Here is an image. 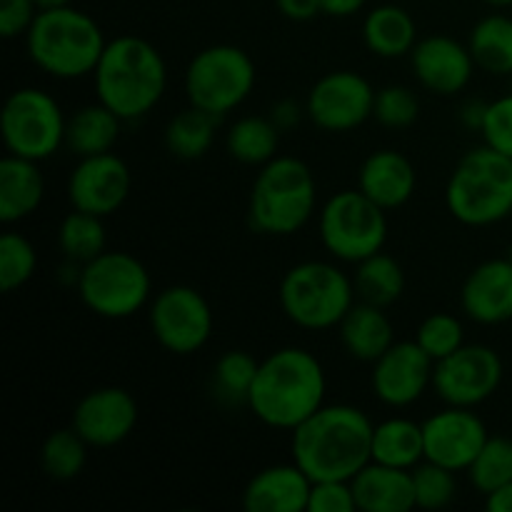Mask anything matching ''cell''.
Listing matches in <instances>:
<instances>
[{
    "label": "cell",
    "mask_w": 512,
    "mask_h": 512,
    "mask_svg": "<svg viewBox=\"0 0 512 512\" xmlns=\"http://www.w3.org/2000/svg\"><path fill=\"white\" fill-rule=\"evenodd\" d=\"M338 335L350 358L370 365L395 343V330L385 308L363 300H355L353 308L345 313L338 325Z\"/></svg>",
    "instance_id": "obj_25"
},
{
    "label": "cell",
    "mask_w": 512,
    "mask_h": 512,
    "mask_svg": "<svg viewBox=\"0 0 512 512\" xmlns=\"http://www.w3.org/2000/svg\"><path fill=\"white\" fill-rule=\"evenodd\" d=\"M275 8L283 18L293 20V23H310L323 13L320 0H275Z\"/></svg>",
    "instance_id": "obj_44"
},
{
    "label": "cell",
    "mask_w": 512,
    "mask_h": 512,
    "mask_svg": "<svg viewBox=\"0 0 512 512\" xmlns=\"http://www.w3.org/2000/svg\"><path fill=\"white\" fill-rule=\"evenodd\" d=\"M260 363L248 350H228L213 365V393L225 405H248Z\"/></svg>",
    "instance_id": "obj_35"
},
{
    "label": "cell",
    "mask_w": 512,
    "mask_h": 512,
    "mask_svg": "<svg viewBox=\"0 0 512 512\" xmlns=\"http://www.w3.org/2000/svg\"><path fill=\"white\" fill-rule=\"evenodd\" d=\"M455 470L445 465L423 460L413 468V488H415V508L423 510H443L458 498V478Z\"/></svg>",
    "instance_id": "obj_37"
},
{
    "label": "cell",
    "mask_w": 512,
    "mask_h": 512,
    "mask_svg": "<svg viewBox=\"0 0 512 512\" xmlns=\"http://www.w3.org/2000/svg\"><path fill=\"white\" fill-rule=\"evenodd\" d=\"M278 300L290 323L303 330L338 328L355 305V285L335 263L303 260L283 275Z\"/></svg>",
    "instance_id": "obj_7"
},
{
    "label": "cell",
    "mask_w": 512,
    "mask_h": 512,
    "mask_svg": "<svg viewBox=\"0 0 512 512\" xmlns=\"http://www.w3.org/2000/svg\"><path fill=\"white\" fill-rule=\"evenodd\" d=\"M303 115H308V113H305V105L300 108V105L295 103V100H290V98L280 100V103H275L273 110H270V118H273V123L278 125L283 133H285V130H293L295 125L303 120Z\"/></svg>",
    "instance_id": "obj_45"
},
{
    "label": "cell",
    "mask_w": 512,
    "mask_h": 512,
    "mask_svg": "<svg viewBox=\"0 0 512 512\" xmlns=\"http://www.w3.org/2000/svg\"><path fill=\"white\" fill-rule=\"evenodd\" d=\"M95 95L118 118L138 120L163 100L168 65L153 43L138 35L108 40L93 70Z\"/></svg>",
    "instance_id": "obj_3"
},
{
    "label": "cell",
    "mask_w": 512,
    "mask_h": 512,
    "mask_svg": "<svg viewBox=\"0 0 512 512\" xmlns=\"http://www.w3.org/2000/svg\"><path fill=\"white\" fill-rule=\"evenodd\" d=\"M418 25L413 15L398 3H383L368 10L363 20V43L373 55L385 60L413 53L418 43Z\"/></svg>",
    "instance_id": "obj_26"
},
{
    "label": "cell",
    "mask_w": 512,
    "mask_h": 512,
    "mask_svg": "<svg viewBox=\"0 0 512 512\" xmlns=\"http://www.w3.org/2000/svg\"><path fill=\"white\" fill-rule=\"evenodd\" d=\"M45 178L38 163L18 155L0 160V220L5 225L30 218L43 205Z\"/></svg>",
    "instance_id": "obj_24"
},
{
    "label": "cell",
    "mask_w": 512,
    "mask_h": 512,
    "mask_svg": "<svg viewBox=\"0 0 512 512\" xmlns=\"http://www.w3.org/2000/svg\"><path fill=\"white\" fill-rule=\"evenodd\" d=\"M255 80L253 58L238 45L218 43L193 55L185 68V93L190 105L223 118L250 98Z\"/></svg>",
    "instance_id": "obj_9"
},
{
    "label": "cell",
    "mask_w": 512,
    "mask_h": 512,
    "mask_svg": "<svg viewBox=\"0 0 512 512\" xmlns=\"http://www.w3.org/2000/svg\"><path fill=\"white\" fill-rule=\"evenodd\" d=\"M375 88L355 70H330L308 90L305 113L325 133H348L373 118Z\"/></svg>",
    "instance_id": "obj_14"
},
{
    "label": "cell",
    "mask_w": 512,
    "mask_h": 512,
    "mask_svg": "<svg viewBox=\"0 0 512 512\" xmlns=\"http://www.w3.org/2000/svg\"><path fill=\"white\" fill-rule=\"evenodd\" d=\"M65 125L68 118L58 100L40 88L13 90L0 113L5 150L35 163H43L65 148Z\"/></svg>",
    "instance_id": "obj_11"
},
{
    "label": "cell",
    "mask_w": 512,
    "mask_h": 512,
    "mask_svg": "<svg viewBox=\"0 0 512 512\" xmlns=\"http://www.w3.org/2000/svg\"><path fill=\"white\" fill-rule=\"evenodd\" d=\"M320 5H323V15H330V18H353L368 5V0H320Z\"/></svg>",
    "instance_id": "obj_46"
},
{
    "label": "cell",
    "mask_w": 512,
    "mask_h": 512,
    "mask_svg": "<svg viewBox=\"0 0 512 512\" xmlns=\"http://www.w3.org/2000/svg\"><path fill=\"white\" fill-rule=\"evenodd\" d=\"M125 120L118 118L108 105L90 103L75 110L65 125V148L75 158L110 153L120 138V128Z\"/></svg>",
    "instance_id": "obj_27"
},
{
    "label": "cell",
    "mask_w": 512,
    "mask_h": 512,
    "mask_svg": "<svg viewBox=\"0 0 512 512\" xmlns=\"http://www.w3.org/2000/svg\"><path fill=\"white\" fill-rule=\"evenodd\" d=\"M485 505H488L490 512H512V483L485 495Z\"/></svg>",
    "instance_id": "obj_48"
},
{
    "label": "cell",
    "mask_w": 512,
    "mask_h": 512,
    "mask_svg": "<svg viewBox=\"0 0 512 512\" xmlns=\"http://www.w3.org/2000/svg\"><path fill=\"white\" fill-rule=\"evenodd\" d=\"M353 483L350 480H313L308 512H355Z\"/></svg>",
    "instance_id": "obj_42"
},
{
    "label": "cell",
    "mask_w": 512,
    "mask_h": 512,
    "mask_svg": "<svg viewBox=\"0 0 512 512\" xmlns=\"http://www.w3.org/2000/svg\"><path fill=\"white\" fill-rule=\"evenodd\" d=\"M318 208V183L305 160L275 155L255 175L248 200V220L263 235H295Z\"/></svg>",
    "instance_id": "obj_5"
},
{
    "label": "cell",
    "mask_w": 512,
    "mask_h": 512,
    "mask_svg": "<svg viewBox=\"0 0 512 512\" xmlns=\"http://www.w3.org/2000/svg\"><path fill=\"white\" fill-rule=\"evenodd\" d=\"M415 188H418V173L400 150H375L358 170V190H363L383 210L403 208L415 195Z\"/></svg>",
    "instance_id": "obj_22"
},
{
    "label": "cell",
    "mask_w": 512,
    "mask_h": 512,
    "mask_svg": "<svg viewBox=\"0 0 512 512\" xmlns=\"http://www.w3.org/2000/svg\"><path fill=\"white\" fill-rule=\"evenodd\" d=\"M435 360L413 340H395L370 370L373 395L388 408H408L433 388Z\"/></svg>",
    "instance_id": "obj_15"
},
{
    "label": "cell",
    "mask_w": 512,
    "mask_h": 512,
    "mask_svg": "<svg viewBox=\"0 0 512 512\" xmlns=\"http://www.w3.org/2000/svg\"><path fill=\"white\" fill-rule=\"evenodd\" d=\"M425 460L463 473L490 438L483 418L473 408L445 405L423 423Z\"/></svg>",
    "instance_id": "obj_17"
},
{
    "label": "cell",
    "mask_w": 512,
    "mask_h": 512,
    "mask_svg": "<svg viewBox=\"0 0 512 512\" xmlns=\"http://www.w3.org/2000/svg\"><path fill=\"white\" fill-rule=\"evenodd\" d=\"M358 510L363 512H410L415 510L413 470L393 468L370 460L353 480Z\"/></svg>",
    "instance_id": "obj_23"
},
{
    "label": "cell",
    "mask_w": 512,
    "mask_h": 512,
    "mask_svg": "<svg viewBox=\"0 0 512 512\" xmlns=\"http://www.w3.org/2000/svg\"><path fill=\"white\" fill-rule=\"evenodd\" d=\"M105 245H108V233H105V223L100 215L73 208V213L60 220L58 248L70 263H90V260H95L100 253L108 250Z\"/></svg>",
    "instance_id": "obj_33"
},
{
    "label": "cell",
    "mask_w": 512,
    "mask_h": 512,
    "mask_svg": "<svg viewBox=\"0 0 512 512\" xmlns=\"http://www.w3.org/2000/svg\"><path fill=\"white\" fill-rule=\"evenodd\" d=\"M410 68H413L415 80L428 93L453 98L468 88L478 65H475L468 43L438 33L425 35L415 43L413 53H410Z\"/></svg>",
    "instance_id": "obj_19"
},
{
    "label": "cell",
    "mask_w": 512,
    "mask_h": 512,
    "mask_svg": "<svg viewBox=\"0 0 512 512\" xmlns=\"http://www.w3.org/2000/svg\"><path fill=\"white\" fill-rule=\"evenodd\" d=\"M373 428L355 405H323L290 433V453L310 480H353L373 460Z\"/></svg>",
    "instance_id": "obj_1"
},
{
    "label": "cell",
    "mask_w": 512,
    "mask_h": 512,
    "mask_svg": "<svg viewBox=\"0 0 512 512\" xmlns=\"http://www.w3.org/2000/svg\"><path fill=\"white\" fill-rule=\"evenodd\" d=\"M75 288L90 313L105 320H125L150 303L153 278L133 253L105 250L80 268Z\"/></svg>",
    "instance_id": "obj_8"
},
{
    "label": "cell",
    "mask_w": 512,
    "mask_h": 512,
    "mask_svg": "<svg viewBox=\"0 0 512 512\" xmlns=\"http://www.w3.org/2000/svg\"><path fill=\"white\" fill-rule=\"evenodd\" d=\"M485 110H488V103H480V100H468V103L463 105V110H460V120H463V125H468V128L480 130L483 128Z\"/></svg>",
    "instance_id": "obj_47"
},
{
    "label": "cell",
    "mask_w": 512,
    "mask_h": 512,
    "mask_svg": "<svg viewBox=\"0 0 512 512\" xmlns=\"http://www.w3.org/2000/svg\"><path fill=\"white\" fill-rule=\"evenodd\" d=\"M73 0H35V5H38V10H53V8H65V5H70Z\"/></svg>",
    "instance_id": "obj_49"
},
{
    "label": "cell",
    "mask_w": 512,
    "mask_h": 512,
    "mask_svg": "<svg viewBox=\"0 0 512 512\" xmlns=\"http://www.w3.org/2000/svg\"><path fill=\"white\" fill-rule=\"evenodd\" d=\"M488 5H493V8H510L512 0H485Z\"/></svg>",
    "instance_id": "obj_50"
},
{
    "label": "cell",
    "mask_w": 512,
    "mask_h": 512,
    "mask_svg": "<svg viewBox=\"0 0 512 512\" xmlns=\"http://www.w3.org/2000/svg\"><path fill=\"white\" fill-rule=\"evenodd\" d=\"M353 285L358 300L378 305V308H390L405 293V270L393 255L380 250V253L355 263Z\"/></svg>",
    "instance_id": "obj_29"
},
{
    "label": "cell",
    "mask_w": 512,
    "mask_h": 512,
    "mask_svg": "<svg viewBox=\"0 0 512 512\" xmlns=\"http://www.w3.org/2000/svg\"><path fill=\"white\" fill-rule=\"evenodd\" d=\"M138 418V400L125 388L105 385L78 400L70 425L90 448H113L133 435Z\"/></svg>",
    "instance_id": "obj_18"
},
{
    "label": "cell",
    "mask_w": 512,
    "mask_h": 512,
    "mask_svg": "<svg viewBox=\"0 0 512 512\" xmlns=\"http://www.w3.org/2000/svg\"><path fill=\"white\" fill-rule=\"evenodd\" d=\"M475 65L490 75L512 73V18L493 13L473 25L468 38Z\"/></svg>",
    "instance_id": "obj_32"
},
{
    "label": "cell",
    "mask_w": 512,
    "mask_h": 512,
    "mask_svg": "<svg viewBox=\"0 0 512 512\" xmlns=\"http://www.w3.org/2000/svg\"><path fill=\"white\" fill-rule=\"evenodd\" d=\"M505 365L498 350L483 343H465L435 363L433 390L445 405L478 408L498 393Z\"/></svg>",
    "instance_id": "obj_13"
},
{
    "label": "cell",
    "mask_w": 512,
    "mask_h": 512,
    "mask_svg": "<svg viewBox=\"0 0 512 512\" xmlns=\"http://www.w3.org/2000/svg\"><path fill=\"white\" fill-rule=\"evenodd\" d=\"M105 45L108 40L98 20L73 5L40 10L25 33V50L35 68L58 80L93 75Z\"/></svg>",
    "instance_id": "obj_4"
},
{
    "label": "cell",
    "mask_w": 512,
    "mask_h": 512,
    "mask_svg": "<svg viewBox=\"0 0 512 512\" xmlns=\"http://www.w3.org/2000/svg\"><path fill=\"white\" fill-rule=\"evenodd\" d=\"M280 135L283 130L273 123V118L245 115L230 125L228 135H225V148H228L230 158L238 163L263 168L278 155Z\"/></svg>",
    "instance_id": "obj_31"
},
{
    "label": "cell",
    "mask_w": 512,
    "mask_h": 512,
    "mask_svg": "<svg viewBox=\"0 0 512 512\" xmlns=\"http://www.w3.org/2000/svg\"><path fill=\"white\" fill-rule=\"evenodd\" d=\"M480 133H483L485 145L512 158V93L488 103Z\"/></svg>",
    "instance_id": "obj_41"
},
{
    "label": "cell",
    "mask_w": 512,
    "mask_h": 512,
    "mask_svg": "<svg viewBox=\"0 0 512 512\" xmlns=\"http://www.w3.org/2000/svg\"><path fill=\"white\" fill-rule=\"evenodd\" d=\"M373 118L385 128H410L420 118V98L408 85H385L375 90Z\"/></svg>",
    "instance_id": "obj_40"
},
{
    "label": "cell",
    "mask_w": 512,
    "mask_h": 512,
    "mask_svg": "<svg viewBox=\"0 0 512 512\" xmlns=\"http://www.w3.org/2000/svg\"><path fill=\"white\" fill-rule=\"evenodd\" d=\"M218 120V115L188 105L165 125V148L178 160H200L213 148Z\"/></svg>",
    "instance_id": "obj_30"
},
{
    "label": "cell",
    "mask_w": 512,
    "mask_h": 512,
    "mask_svg": "<svg viewBox=\"0 0 512 512\" xmlns=\"http://www.w3.org/2000/svg\"><path fill=\"white\" fill-rule=\"evenodd\" d=\"M445 205L468 228H488L510 218L512 158L485 143L468 150L450 173Z\"/></svg>",
    "instance_id": "obj_6"
},
{
    "label": "cell",
    "mask_w": 512,
    "mask_h": 512,
    "mask_svg": "<svg viewBox=\"0 0 512 512\" xmlns=\"http://www.w3.org/2000/svg\"><path fill=\"white\" fill-rule=\"evenodd\" d=\"M88 448L90 445L80 438L73 425L53 430L40 445V468L55 483H70L85 470Z\"/></svg>",
    "instance_id": "obj_34"
},
{
    "label": "cell",
    "mask_w": 512,
    "mask_h": 512,
    "mask_svg": "<svg viewBox=\"0 0 512 512\" xmlns=\"http://www.w3.org/2000/svg\"><path fill=\"white\" fill-rule=\"evenodd\" d=\"M460 305L473 323L503 325L512 320V260L493 258L475 265L460 288Z\"/></svg>",
    "instance_id": "obj_20"
},
{
    "label": "cell",
    "mask_w": 512,
    "mask_h": 512,
    "mask_svg": "<svg viewBox=\"0 0 512 512\" xmlns=\"http://www.w3.org/2000/svg\"><path fill=\"white\" fill-rule=\"evenodd\" d=\"M313 480L298 463L268 465L248 480L243 508L248 512H308Z\"/></svg>",
    "instance_id": "obj_21"
},
{
    "label": "cell",
    "mask_w": 512,
    "mask_h": 512,
    "mask_svg": "<svg viewBox=\"0 0 512 512\" xmlns=\"http://www.w3.org/2000/svg\"><path fill=\"white\" fill-rule=\"evenodd\" d=\"M465 473H468L470 485L483 495L512 483V438L490 435Z\"/></svg>",
    "instance_id": "obj_36"
},
{
    "label": "cell",
    "mask_w": 512,
    "mask_h": 512,
    "mask_svg": "<svg viewBox=\"0 0 512 512\" xmlns=\"http://www.w3.org/2000/svg\"><path fill=\"white\" fill-rule=\"evenodd\" d=\"M38 270V253L25 235L3 233L0 238V290L13 293L23 288Z\"/></svg>",
    "instance_id": "obj_38"
},
{
    "label": "cell",
    "mask_w": 512,
    "mask_h": 512,
    "mask_svg": "<svg viewBox=\"0 0 512 512\" xmlns=\"http://www.w3.org/2000/svg\"><path fill=\"white\" fill-rule=\"evenodd\" d=\"M373 460L393 468L413 470L425 460L423 423L388 418L373 428Z\"/></svg>",
    "instance_id": "obj_28"
},
{
    "label": "cell",
    "mask_w": 512,
    "mask_h": 512,
    "mask_svg": "<svg viewBox=\"0 0 512 512\" xmlns=\"http://www.w3.org/2000/svg\"><path fill=\"white\" fill-rule=\"evenodd\" d=\"M35 0H0V35L5 40L20 38L38 18Z\"/></svg>",
    "instance_id": "obj_43"
},
{
    "label": "cell",
    "mask_w": 512,
    "mask_h": 512,
    "mask_svg": "<svg viewBox=\"0 0 512 512\" xmlns=\"http://www.w3.org/2000/svg\"><path fill=\"white\" fill-rule=\"evenodd\" d=\"M130 188L133 175L128 163L110 150L78 158V165L70 170L68 178V200L75 210L108 218L123 208Z\"/></svg>",
    "instance_id": "obj_16"
},
{
    "label": "cell",
    "mask_w": 512,
    "mask_h": 512,
    "mask_svg": "<svg viewBox=\"0 0 512 512\" xmlns=\"http://www.w3.org/2000/svg\"><path fill=\"white\" fill-rule=\"evenodd\" d=\"M415 343L438 363L465 345V325L453 313H433L415 330Z\"/></svg>",
    "instance_id": "obj_39"
},
{
    "label": "cell",
    "mask_w": 512,
    "mask_h": 512,
    "mask_svg": "<svg viewBox=\"0 0 512 512\" xmlns=\"http://www.w3.org/2000/svg\"><path fill=\"white\" fill-rule=\"evenodd\" d=\"M328 375L323 363L305 348H280L260 360L248 408L263 425L293 433L325 405Z\"/></svg>",
    "instance_id": "obj_2"
},
{
    "label": "cell",
    "mask_w": 512,
    "mask_h": 512,
    "mask_svg": "<svg viewBox=\"0 0 512 512\" xmlns=\"http://www.w3.org/2000/svg\"><path fill=\"white\" fill-rule=\"evenodd\" d=\"M148 323L153 338L173 355H193L213 335V308L200 290L168 285L150 300Z\"/></svg>",
    "instance_id": "obj_12"
},
{
    "label": "cell",
    "mask_w": 512,
    "mask_h": 512,
    "mask_svg": "<svg viewBox=\"0 0 512 512\" xmlns=\"http://www.w3.org/2000/svg\"><path fill=\"white\" fill-rule=\"evenodd\" d=\"M388 210L363 190H340L320 208L318 228L323 248L343 263H360L388 243Z\"/></svg>",
    "instance_id": "obj_10"
}]
</instances>
